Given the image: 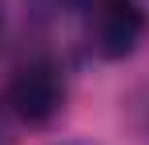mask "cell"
<instances>
[{
  "mask_svg": "<svg viewBox=\"0 0 149 145\" xmlns=\"http://www.w3.org/2000/svg\"><path fill=\"white\" fill-rule=\"evenodd\" d=\"M149 16L141 0H89L85 8V45L97 61H125L145 40Z\"/></svg>",
  "mask_w": 149,
  "mask_h": 145,
  "instance_id": "obj_1",
  "label": "cell"
},
{
  "mask_svg": "<svg viewBox=\"0 0 149 145\" xmlns=\"http://www.w3.org/2000/svg\"><path fill=\"white\" fill-rule=\"evenodd\" d=\"M8 109L20 125H49L61 109H65V72L56 61L36 56L16 69V77L8 81Z\"/></svg>",
  "mask_w": 149,
  "mask_h": 145,
  "instance_id": "obj_2",
  "label": "cell"
},
{
  "mask_svg": "<svg viewBox=\"0 0 149 145\" xmlns=\"http://www.w3.org/2000/svg\"><path fill=\"white\" fill-rule=\"evenodd\" d=\"M16 125H20V121L12 117L8 101H0V145H12V141H16Z\"/></svg>",
  "mask_w": 149,
  "mask_h": 145,
  "instance_id": "obj_3",
  "label": "cell"
}]
</instances>
